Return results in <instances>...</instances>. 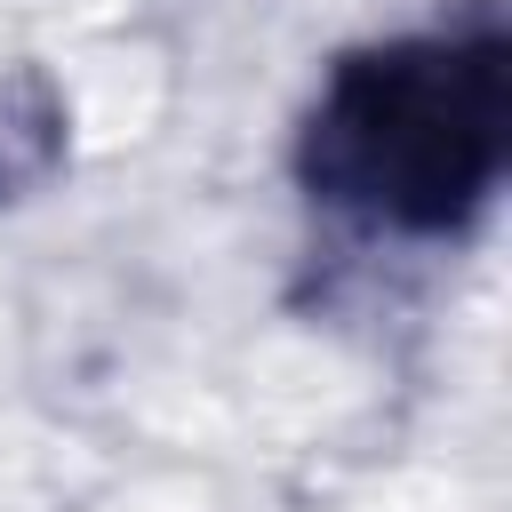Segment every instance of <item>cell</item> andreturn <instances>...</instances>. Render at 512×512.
Masks as SVG:
<instances>
[{"label":"cell","mask_w":512,"mask_h":512,"mask_svg":"<svg viewBox=\"0 0 512 512\" xmlns=\"http://www.w3.org/2000/svg\"><path fill=\"white\" fill-rule=\"evenodd\" d=\"M72 160V96L48 64H0V208L40 200Z\"/></svg>","instance_id":"obj_2"},{"label":"cell","mask_w":512,"mask_h":512,"mask_svg":"<svg viewBox=\"0 0 512 512\" xmlns=\"http://www.w3.org/2000/svg\"><path fill=\"white\" fill-rule=\"evenodd\" d=\"M296 192L376 240H464L512 168V32L496 8L384 32L328 64L296 144Z\"/></svg>","instance_id":"obj_1"}]
</instances>
